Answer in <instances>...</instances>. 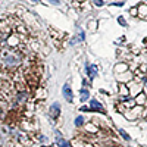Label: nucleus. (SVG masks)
I'll list each match as a JSON object with an SVG mask.
<instances>
[{
    "instance_id": "obj_1",
    "label": "nucleus",
    "mask_w": 147,
    "mask_h": 147,
    "mask_svg": "<svg viewBox=\"0 0 147 147\" xmlns=\"http://www.w3.org/2000/svg\"><path fill=\"white\" fill-rule=\"evenodd\" d=\"M1 62H3V65L7 66V68H15V66L21 65L22 59H21V54H18L16 51L9 50V51H4V53H3Z\"/></svg>"
},
{
    "instance_id": "obj_2",
    "label": "nucleus",
    "mask_w": 147,
    "mask_h": 147,
    "mask_svg": "<svg viewBox=\"0 0 147 147\" xmlns=\"http://www.w3.org/2000/svg\"><path fill=\"white\" fill-rule=\"evenodd\" d=\"M50 116L53 119H57L60 116V103L59 101H54L51 106H50Z\"/></svg>"
},
{
    "instance_id": "obj_3",
    "label": "nucleus",
    "mask_w": 147,
    "mask_h": 147,
    "mask_svg": "<svg viewBox=\"0 0 147 147\" xmlns=\"http://www.w3.org/2000/svg\"><path fill=\"white\" fill-rule=\"evenodd\" d=\"M85 74L88 75V78H90V80H94V78L97 77V74H98L97 66H96V65H90V66H88V63H87V65H85Z\"/></svg>"
},
{
    "instance_id": "obj_4",
    "label": "nucleus",
    "mask_w": 147,
    "mask_h": 147,
    "mask_svg": "<svg viewBox=\"0 0 147 147\" xmlns=\"http://www.w3.org/2000/svg\"><path fill=\"white\" fill-rule=\"evenodd\" d=\"M62 91H63V97H65L66 101H72V88H71V85L68 84V82H65V85H63V88H62Z\"/></svg>"
},
{
    "instance_id": "obj_5",
    "label": "nucleus",
    "mask_w": 147,
    "mask_h": 147,
    "mask_svg": "<svg viewBox=\"0 0 147 147\" xmlns=\"http://www.w3.org/2000/svg\"><path fill=\"white\" fill-rule=\"evenodd\" d=\"M54 134H56V143H57L59 147H72L69 141H66L65 138H62V135H60L59 131H54Z\"/></svg>"
},
{
    "instance_id": "obj_6",
    "label": "nucleus",
    "mask_w": 147,
    "mask_h": 147,
    "mask_svg": "<svg viewBox=\"0 0 147 147\" xmlns=\"http://www.w3.org/2000/svg\"><path fill=\"white\" fill-rule=\"evenodd\" d=\"M90 106H91V107H90L91 110H97V112H103V113H104V109H103L101 103H98L96 98H93V100L90 101Z\"/></svg>"
},
{
    "instance_id": "obj_7",
    "label": "nucleus",
    "mask_w": 147,
    "mask_h": 147,
    "mask_svg": "<svg viewBox=\"0 0 147 147\" xmlns=\"http://www.w3.org/2000/svg\"><path fill=\"white\" fill-rule=\"evenodd\" d=\"M28 97H30V96H28L27 91H21V93H18L16 94V100L19 101V103H25V101L28 100Z\"/></svg>"
},
{
    "instance_id": "obj_8",
    "label": "nucleus",
    "mask_w": 147,
    "mask_h": 147,
    "mask_svg": "<svg viewBox=\"0 0 147 147\" xmlns=\"http://www.w3.org/2000/svg\"><path fill=\"white\" fill-rule=\"evenodd\" d=\"M80 94H81V101H87L88 100V96H90V91H88V88H81L80 90Z\"/></svg>"
},
{
    "instance_id": "obj_9",
    "label": "nucleus",
    "mask_w": 147,
    "mask_h": 147,
    "mask_svg": "<svg viewBox=\"0 0 147 147\" xmlns=\"http://www.w3.org/2000/svg\"><path fill=\"white\" fill-rule=\"evenodd\" d=\"M74 124H75V127H82V125H84V116H81V115H78V116L75 118V121H74Z\"/></svg>"
},
{
    "instance_id": "obj_10",
    "label": "nucleus",
    "mask_w": 147,
    "mask_h": 147,
    "mask_svg": "<svg viewBox=\"0 0 147 147\" xmlns=\"http://www.w3.org/2000/svg\"><path fill=\"white\" fill-rule=\"evenodd\" d=\"M119 134H121V135H122V137H124L127 141H130V140H131V137L127 134V131H125V130H119Z\"/></svg>"
},
{
    "instance_id": "obj_11",
    "label": "nucleus",
    "mask_w": 147,
    "mask_h": 147,
    "mask_svg": "<svg viewBox=\"0 0 147 147\" xmlns=\"http://www.w3.org/2000/svg\"><path fill=\"white\" fill-rule=\"evenodd\" d=\"M93 1H94V4H96V6H103V4H104V1H103V0H93Z\"/></svg>"
},
{
    "instance_id": "obj_12",
    "label": "nucleus",
    "mask_w": 147,
    "mask_h": 147,
    "mask_svg": "<svg viewBox=\"0 0 147 147\" xmlns=\"http://www.w3.org/2000/svg\"><path fill=\"white\" fill-rule=\"evenodd\" d=\"M78 38H80V41H82V40L85 38V33H84V31H80V34H78Z\"/></svg>"
},
{
    "instance_id": "obj_13",
    "label": "nucleus",
    "mask_w": 147,
    "mask_h": 147,
    "mask_svg": "<svg viewBox=\"0 0 147 147\" xmlns=\"http://www.w3.org/2000/svg\"><path fill=\"white\" fill-rule=\"evenodd\" d=\"M118 21H119V24H121V25H124V27L127 25V22H125V19H124L122 16H119V18H118Z\"/></svg>"
},
{
    "instance_id": "obj_14",
    "label": "nucleus",
    "mask_w": 147,
    "mask_h": 147,
    "mask_svg": "<svg viewBox=\"0 0 147 147\" xmlns=\"http://www.w3.org/2000/svg\"><path fill=\"white\" fill-rule=\"evenodd\" d=\"M3 143H4V135H3V134L0 132V146H1Z\"/></svg>"
},
{
    "instance_id": "obj_15",
    "label": "nucleus",
    "mask_w": 147,
    "mask_h": 147,
    "mask_svg": "<svg viewBox=\"0 0 147 147\" xmlns=\"http://www.w3.org/2000/svg\"><path fill=\"white\" fill-rule=\"evenodd\" d=\"M50 3H53V4H60V0H49Z\"/></svg>"
},
{
    "instance_id": "obj_16",
    "label": "nucleus",
    "mask_w": 147,
    "mask_h": 147,
    "mask_svg": "<svg viewBox=\"0 0 147 147\" xmlns=\"http://www.w3.org/2000/svg\"><path fill=\"white\" fill-rule=\"evenodd\" d=\"M131 15H137V9H135V7L131 9Z\"/></svg>"
},
{
    "instance_id": "obj_17",
    "label": "nucleus",
    "mask_w": 147,
    "mask_h": 147,
    "mask_svg": "<svg viewBox=\"0 0 147 147\" xmlns=\"http://www.w3.org/2000/svg\"><path fill=\"white\" fill-rule=\"evenodd\" d=\"M34 1H38V0H34Z\"/></svg>"
},
{
    "instance_id": "obj_18",
    "label": "nucleus",
    "mask_w": 147,
    "mask_h": 147,
    "mask_svg": "<svg viewBox=\"0 0 147 147\" xmlns=\"http://www.w3.org/2000/svg\"><path fill=\"white\" fill-rule=\"evenodd\" d=\"M146 1H147V0H146Z\"/></svg>"
}]
</instances>
